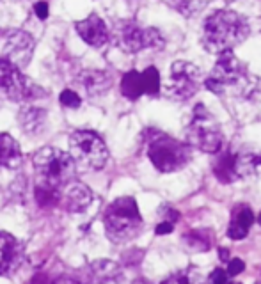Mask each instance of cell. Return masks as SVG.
Masks as SVG:
<instances>
[{"label":"cell","mask_w":261,"mask_h":284,"mask_svg":"<svg viewBox=\"0 0 261 284\" xmlns=\"http://www.w3.org/2000/svg\"><path fill=\"white\" fill-rule=\"evenodd\" d=\"M251 28L242 14L229 9L215 11L202 27V45L208 52L220 53L240 45L249 36Z\"/></svg>","instance_id":"1"},{"label":"cell","mask_w":261,"mask_h":284,"mask_svg":"<svg viewBox=\"0 0 261 284\" xmlns=\"http://www.w3.org/2000/svg\"><path fill=\"white\" fill-rule=\"evenodd\" d=\"M251 82L252 77L247 73L245 64L235 55L233 50H224L219 53L205 85L215 94H245L252 87Z\"/></svg>","instance_id":"2"},{"label":"cell","mask_w":261,"mask_h":284,"mask_svg":"<svg viewBox=\"0 0 261 284\" xmlns=\"http://www.w3.org/2000/svg\"><path fill=\"white\" fill-rule=\"evenodd\" d=\"M105 231L114 243L133 240L142 229V217L133 197H119L105 210Z\"/></svg>","instance_id":"3"},{"label":"cell","mask_w":261,"mask_h":284,"mask_svg":"<svg viewBox=\"0 0 261 284\" xmlns=\"http://www.w3.org/2000/svg\"><path fill=\"white\" fill-rule=\"evenodd\" d=\"M34 169L39 183L61 188L75 178V162L71 154L57 147H41L34 154Z\"/></svg>","instance_id":"4"},{"label":"cell","mask_w":261,"mask_h":284,"mask_svg":"<svg viewBox=\"0 0 261 284\" xmlns=\"http://www.w3.org/2000/svg\"><path fill=\"white\" fill-rule=\"evenodd\" d=\"M148 156L160 172H176L188 164L190 151L185 144L157 130L148 132Z\"/></svg>","instance_id":"5"},{"label":"cell","mask_w":261,"mask_h":284,"mask_svg":"<svg viewBox=\"0 0 261 284\" xmlns=\"http://www.w3.org/2000/svg\"><path fill=\"white\" fill-rule=\"evenodd\" d=\"M187 141L190 146L197 147L202 153H219L224 142V135L219 123L205 105L194 109L192 123L187 128Z\"/></svg>","instance_id":"6"},{"label":"cell","mask_w":261,"mask_h":284,"mask_svg":"<svg viewBox=\"0 0 261 284\" xmlns=\"http://www.w3.org/2000/svg\"><path fill=\"white\" fill-rule=\"evenodd\" d=\"M70 154L75 165L85 171H100L108 160V149L100 135L89 130H78L70 137Z\"/></svg>","instance_id":"7"},{"label":"cell","mask_w":261,"mask_h":284,"mask_svg":"<svg viewBox=\"0 0 261 284\" xmlns=\"http://www.w3.org/2000/svg\"><path fill=\"white\" fill-rule=\"evenodd\" d=\"M115 43L128 53L140 52L144 48H162L164 38L157 28H144L133 21H121L115 25Z\"/></svg>","instance_id":"8"},{"label":"cell","mask_w":261,"mask_h":284,"mask_svg":"<svg viewBox=\"0 0 261 284\" xmlns=\"http://www.w3.org/2000/svg\"><path fill=\"white\" fill-rule=\"evenodd\" d=\"M201 87V71L197 66L187 60H176L171 66L167 82V94L178 102L192 98Z\"/></svg>","instance_id":"9"},{"label":"cell","mask_w":261,"mask_h":284,"mask_svg":"<svg viewBox=\"0 0 261 284\" xmlns=\"http://www.w3.org/2000/svg\"><path fill=\"white\" fill-rule=\"evenodd\" d=\"M36 85L21 75L20 68L11 64L9 60L0 59V96L13 102L32 98Z\"/></svg>","instance_id":"10"},{"label":"cell","mask_w":261,"mask_h":284,"mask_svg":"<svg viewBox=\"0 0 261 284\" xmlns=\"http://www.w3.org/2000/svg\"><path fill=\"white\" fill-rule=\"evenodd\" d=\"M4 59L9 60L16 68H25L31 62L34 52V38L23 30H16L7 36L4 45Z\"/></svg>","instance_id":"11"},{"label":"cell","mask_w":261,"mask_h":284,"mask_svg":"<svg viewBox=\"0 0 261 284\" xmlns=\"http://www.w3.org/2000/svg\"><path fill=\"white\" fill-rule=\"evenodd\" d=\"M23 263V247L9 233H0V275H11Z\"/></svg>","instance_id":"12"},{"label":"cell","mask_w":261,"mask_h":284,"mask_svg":"<svg viewBox=\"0 0 261 284\" xmlns=\"http://www.w3.org/2000/svg\"><path fill=\"white\" fill-rule=\"evenodd\" d=\"M61 197H63L64 208L71 213H80L93 203V192L89 186L80 181H73V179L63 186Z\"/></svg>","instance_id":"13"},{"label":"cell","mask_w":261,"mask_h":284,"mask_svg":"<svg viewBox=\"0 0 261 284\" xmlns=\"http://www.w3.org/2000/svg\"><path fill=\"white\" fill-rule=\"evenodd\" d=\"M75 28H77L78 36L84 39V43L94 48H100L108 41V28L98 14H91L85 20L77 21Z\"/></svg>","instance_id":"14"},{"label":"cell","mask_w":261,"mask_h":284,"mask_svg":"<svg viewBox=\"0 0 261 284\" xmlns=\"http://www.w3.org/2000/svg\"><path fill=\"white\" fill-rule=\"evenodd\" d=\"M80 84L84 85L85 92L91 96H100L110 89L112 78L108 73L101 70H87L80 75Z\"/></svg>","instance_id":"15"},{"label":"cell","mask_w":261,"mask_h":284,"mask_svg":"<svg viewBox=\"0 0 261 284\" xmlns=\"http://www.w3.org/2000/svg\"><path fill=\"white\" fill-rule=\"evenodd\" d=\"M21 164V151L11 135L0 134V167L16 169Z\"/></svg>","instance_id":"16"},{"label":"cell","mask_w":261,"mask_h":284,"mask_svg":"<svg viewBox=\"0 0 261 284\" xmlns=\"http://www.w3.org/2000/svg\"><path fill=\"white\" fill-rule=\"evenodd\" d=\"M91 274L96 281L101 282H118L123 279V270L118 263L108 260H98L93 261L89 267Z\"/></svg>","instance_id":"17"},{"label":"cell","mask_w":261,"mask_h":284,"mask_svg":"<svg viewBox=\"0 0 261 284\" xmlns=\"http://www.w3.org/2000/svg\"><path fill=\"white\" fill-rule=\"evenodd\" d=\"M20 123L23 127V132L28 135H38L43 132L46 123V112L36 107H27L20 112Z\"/></svg>","instance_id":"18"},{"label":"cell","mask_w":261,"mask_h":284,"mask_svg":"<svg viewBox=\"0 0 261 284\" xmlns=\"http://www.w3.org/2000/svg\"><path fill=\"white\" fill-rule=\"evenodd\" d=\"M235 171L237 176H261V154L258 153H244L235 154Z\"/></svg>","instance_id":"19"},{"label":"cell","mask_w":261,"mask_h":284,"mask_svg":"<svg viewBox=\"0 0 261 284\" xmlns=\"http://www.w3.org/2000/svg\"><path fill=\"white\" fill-rule=\"evenodd\" d=\"M213 172L215 176L224 183L233 181L237 176V171H235V154L231 153H224L217 158V162L213 164Z\"/></svg>","instance_id":"20"},{"label":"cell","mask_w":261,"mask_h":284,"mask_svg":"<svg viewBox=\"0 0 261 284\" xmlns=\"http://www.w3.org/2000/svg\"><path fill=\"white\" fill-rule=\"evenodd\" d=\"M121 92L128 100H137L144 92L142 78L137 71H128L121 80Z\"/></svg>","instance_id":"21"},{"label":"cell","mask_w":261,"mask_h":284,"mask_svg":"<svg viewBox=\"0 0 261 284\" xmlns=\"http://www.w3.org/2000/svg\"><path fill=\"white\" fill-rule=\"evenodd\" d=\"M36 201H38L39 206L48 208V206H55L61 199V188H55L52 185H46V183H39L36 185L34 190Z\"/></svg>","instance_id":"22"},{"label":"cell","mask_w":261,"mask_h":284,"mask_svg":"<svg viewBox=\"0 0 261 284\" xmlns=\"http://www.w3.org/2000/svg\"><path fill=\"white\" fill-rule=\"evenodd\" d=\"M183 243L187 245V249L194 250V253H202V250L210 249V236L206 231L202 229H197V231H190L188 235H185Z\"/></svg>","instance_id":"23"},{"label":"cell","mask_w":261,"mask_h":284,"mask_svg":"<svg viewBox=\"0 0 261 284\" xmlns=\"http://www.w3.org/2000/svg\"><path fill=\"white\" fill-rule=\"evenodd\" d=\"M140 78H142V87L146 94H158L160 91V75H158L157 68H148L144 70V73H140Z\"/></svg>","instance_id":"24"},{"label":"cell","mask_w":261,"mask_h":284,"mask_svg":"<svg viewBox=\"0 0 261 284\" xmlns=\"http://www.w3.org/2000/svg\"><path fill=\"white\" fill-rule=\"evenodd\" d=\"M206 0H171V6L183 16L190 18L205 7Z\"/></svg>","instance_id":"25"},{"label":"cell","mask_w":261,"mask_h":284,"mask_svg":"<svg viewBox=\"0 0 261 284\" xmlns=\"http://www.w3.org/2000/svg\"><path fill=\"white\" fill-rule=\"evenodd\" d=\"M233 220L238 222V224L245 226V228H251L252 222H254V215H252V210L247 206H240L238 210L233 211Z\"/></svg>","instance_id":"26"},{"label":"cell","mask_w":261,"mask_h":284,"mask_svg":"<svg viewBox=\"0 0 261 284\" xmlns=\"http://www.w3.org/2000/svg\"><path fill=\"white\" fill-rule=\"evenodd\" d=\"M61 103L70 107V109H77V107L80 105V96L71 91V89H64V91L61 92Z\"/></svg>","instance_id":"27"},{"label":"cell","mask_w":261,"mask_h":284,"mask_svg":"<svg viewBox=\"0 0 261 284\" xmlns=\"http://www.w3.org/2000/svg\"><path fill=\"white\" fill-rule=\"evenodd\" d=\"M247 233H249V228H245V226L238 224V222H235V220H231L229 228H227V235H229V238H233V240L245 238Z\"/></svg>","instance_id":"28"},{"label":"cell","mask_w":261,"mask_h":284,"mask_svg":"<svg viewBox=\"0 0 261 284\" xmlns=\"http://www.w3.org/2000/svg\"><path fill=\"white\" fill-rule=\"evenodd\" d=\"M245 270V263L242 260H238V258H235V260L229 261V265H227V275H238L242 274V272Z\"/></svg>","instance_id":"29"},{"label":"cell","mask_w":261,"mask_h":284,"mask_svg":"<svg viewBox=\"0 0 261 284\" xmlns=\"http://www.w3.org/2000/svg\"><path fill=\"white\" fill-rule=\"evenodd\" d=\"M210 281L215 282V284H224L227 281V272L222 270V268H215L210 275Z\"/></svg>","instance_id":"30"},{"label":"cell","mask_w":261,"mask_h":284,"mask_svg":"<svg viewBox=\"0 0 261 284\" xmlns=\"http://www.w3.org/2000/svg\"><path fill=\"white\" fill-rule=\"evenodd\" d=\"M34 13L38 14L39 20H46V18H48V4H46V2H38L34 6Z\"/></svg>","instance_id":"31"},{"label":"cell","mask_w":261,"mask_h":284,"mask_svg":"<svg viewBox=\"0 0 261 284\" xmlns=\"http://www.w3.org/2000/svg\"><path fill=\"white\" fill-rule=\"evenodd\" d=\"M174 231V224L172 222H160V224L157 226V235H169V233Z\"/></svg>","instance_id":"32"},{"label":"cell","mask_w":261,"mask_h":284,"mask_svg":"<svg viewBox=\"0 0 261 284\" xmlns=\"http://www.w3.org/2000/svg\"><path fill=\"white\" fill-rule=\"evenodd\" d=\"M162 215L165 217V220L172 222V224L178 220V218H180V213H178L176 210H172V208H165V213H162Z\"/></svg>","instance_id":"33"},{"label":"cell","mask_w":261,"mask_h":284,"mask_svg":"<svg viewBox=\"0 0 261 284\" xmlns=\"http://www.w3.org/2000/svg\"><path fill=\"white\" fill-rule=\"evenodd\" d=\"M219 258H220L222 261H227V260H229V253H227V249H220V250H219Z\"/></svg>","instance_id":"34"},{"label":"cell","mask_w":261,"mask_h":284,"mask_svg":"<svg viewBox=\"0 0 261 284\" xmlns=\"http://www.w3.org/2000/svg\"><path fill=\"white\" fill-rule=\"evenodd\" d=\"M258 222H259V226H261V213H259V217H258Z\"/></svg>","instance_id":"35"}]
</instances>
